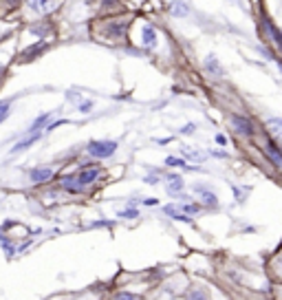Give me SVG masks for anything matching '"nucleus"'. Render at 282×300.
I'll list each match as a JSON object with an SVG mask.
<instances>
[{
	"mask_svg": "<svg viewBox=\"0 0 282 300\" xmlns=\"http://www.w3.org/2000/svg\"><path fill=\"white\" fill-rule=\"evenodd\" d=\"M263 24H265L267 33L271 35V40H274V44H276V47H282V35H280V31H278V27H276V24L271 22L269 18H265V20H263Z\"/></svg>",
	"mask_w": 282,
	"mask_h": 300,
	"instance_id": "7",
	"label": "nucleus"
},
{
	"mask_svg": "<svg viewBox=\"0 0 282 300\" xmlns=\"http://www.w3.org/2000/svg\"><path fill=\"white\" fill-rule=\"evenodd\" d=\"M229 121H232L234 130H236L238 135H243V137H251V135H254V124H251L247 117H243V115H232V117H229Z\"/></svg>",
	"mask_w": 282,
	"mask_h": 300,
	"instance_id": "2",
	"label": "nucleus"
},
{
	"mask_svg": "<svg viewBox=\"0 0 282 300\" xmlns=\"http://www.w3.org/2000/svg\"><path fill=\"white\" fill-rule=\"evenodd\" d=\"M126 31V22H117V24H108L106 27V33L112 35V38H121Z\"/></svg>",
	"mask_w": 282,
	"mask_h": 300,
	"instance_id": "13",
	"label": "nucleus"
},
{
	"mask_svg": "<svg viewBox=\"0 0 282 300\" xmlns=\"http://www.w3.org/2000/svg\"><path fill=\"white\" fill-rule=\"evenodd\" d=\"M143 203H146V205H157V199H146V201H143Z\"/></svg>",
	"mask_w": 282,
	"mask_h": 300,
	"instance_id": "32",
	"label": "nucleus"
},
{
	"mask_svg": "<svg viewBox=\"0 0 282 300\" xmlns=\"http://www.w3.org/2000/svg\"><path fill=\"white\" fill-rule=\"evenodd\" d=\"M183 210H186L188 214H198V210H201V207H198L196 203H186V205H183Z\"/></svg>",
	"mask_w": 282,
	"mask_h": 300,
	"instance_id": "19",
	"label": "nucleus"
},
{
	"mask_svg": "<svg viewBox=\"0 0 282 300\" xmlns=\"http://www.w3.org/2000/svg\"><path fill=\"white\" fill-rule=\"evenodd\" d=\"M66 98L73 100V101H78V100H80V95H78V93H66Z\"/></svg>",
	"mask_w": 282,
	"mask_h": 300,
	"instance_id": "31",
	"label": "nucleus"
},
{
	"mask_svg": "<svg viewBox=\"0 0 282 300\" xmlns=\"http://www.w3.org/2000/svg\"><path fill=\"white\" fill-rule=\"evenodd\" d=\"M183 155L189 157L192 161H203V155H201V152H196V150H192V148H183Z\"/></svg>",
	"mask_w": 282,
	"mask_h": 300,
	"instance_id": "16",
	"label": "nucleus"
},
{
	"mask_svg": "<svg viewBox=\"0 0 282 300\" xmlns=\"http://www.w3.org/2000/svg\"><path fill=\"white\" fill-rule=\"evenodd\" d=\"M66 124V119H60V121H53V124H49L47 126V130H53V128H58V126H64Z\"/></svg>",
	"mask_w": 282,
	"mask_h": 300,
	"instance_id": "26",
	"label": "nucleus"
},
{
	"mask_svg": "<svg viewBox=\"0 0 282 300\" xmlns=\"http://www.w3.org/2000/svg\"><path fill=\"white\" fill-rule=\"evenodd\" d=\"M93 110V101H82L80 104V113H91Z\"/></svg>",
	"mask_w": 282,
	"mask_h": 300,
	"instance_id": "21",
	"label": "nucleus"
},
{
	"mask_svg": "<svg viewBox=\"0 0 282 300\" xmlns=\"http://www.w3.org/2000/svg\"><path fill=\"white\" fill-rule=\"evenodd\" d=\"M38 139H40V133H38V130H35V133H31V137H27V139H22V141H20V144H16V146H13V148H11V152H20V150L29 148V146H33V144H35V141H38Z\"/></svg>",
	"mask_w": 282,
	"mask_h": 300,
	"instance_id": "10",
	"label": "nucleus"
},
{
	"mask_svg": "<svg viewBox=\"0 0 282 300\" xmlns=\"http://www.w3.org/2000/svg\"><path fill=\"white\" fill-rule=\"evenodd\" d=\"M170 13L172 16H188V7L181 2V0H174L172 7H170Z\"/></svg>",
	"mask_w": 282,
	"mask_h": 300,
	"instance_id": "14",
	"label": "nucleus"
},
{
	"mask_svg": "<svg viewBox=\"0 0 282 300\" xmlns=\"http://www.w3.org/2000/svg\"><path fill=\"white\" fill-rule=\"evenodd\" d=\"M212 155H214V157H227V152H220V150H214V152H212Z\"/></svg>",
	"mask_w": 282,
	"mask_h": 300,
	"instance_id": "33",
	"label": "nucleus"
},
{
	"mask_svg": "<svg viewBox=\"0 0 282 300\" xmlns=\"http://www.w3.org/2000/svg\"><path fill=\"white\" fill-rule=\"evenodd\" d=\"M183 186H186V181H183L181 175H168L166 177V190L170 192V195H179V192L183 190Z\"/></svg>",
	"mask_w": 282,
	"mask_h": 300,
	"instance_id": "4",
	"label": "nucleus"
},
{
	"mask_svg": "<svg viewBox=\"0 0 282 300\" xmlns=\"http://www.w3.org/2000/svg\"><path fill=\"white\" fill-rule=\"evenodd\" d=\"M157 31H155V27H150V24H146V27L141 29V42L146 44L148 49H155L157 47Z\"/></svg>",
	"mask_w": 282,
	"mask_h": 300,
	"instance_id": "6",
	"label": "nucleus"
},
{
	"mask_svg": "<svg viewBox=\"0 0 282 300\" xmlns=\"http://www.w3.org/2000/svg\"><path fill=\"white\" fill-rule=\"evenodd\" d=\"M205 69H207L209 73H214V75H223V67L218 64V60L214 58V55H209V58L205 60Z\"/></svg>",
	"mask_w": 282,
	"mask_h": 300,
	"instance_id": "11",
	"label": "nucleus"
},
{
	"mask_svg": "<svg viewBox=\"0 0 282 300\" xmlns=\"http://www.w3.org/2000/svg\"><path fill=\"white\" fill-rule=\"evenodd\" d=\"M188 296H189V298H205V294H203V292H189Z\"/></svg>",
	"mask_w": 282,
	"mask_h": 300,
	"instance_id": "28",
	"label": "nucleus"
},
{
	"mask_svg": "<svg viewBox=\"0 0 282 300\" xmlns=\"http://www.w3.org/2000/svg\"><path fill=\"white\" fill-rule=\"evenodd\" d=\"M166 164L168 166H170V168H186V161H183V159H179V157H168V159H166Z\"/></svg>",
	"mask_w": 282,
	"mask_h": 300,
	"instance_id": "17",
	"label": "nucleus"
},
{
	"mask_svg": "<svg viewBox=\"0 0 282 300\" xmlns=\"http://www.w3.org/2000/svg\"><path fill=\"white\" fill-rule=\"evenodd\" d=\"M157 144L159 146H166V144H170V139H157Z\"/></svg>",
	"mask_w": 282,
	"mask_h": 300,
	"instance_id": "34",
	"label": "nucleus"
},
{
	"mask_svg": "<svg viewBox=\"0 0 282 300\" xmlns=\"http://www.w3.org/2000/svg\"><path fill=\"white\" fill-rule=\"evenodd\" d=\"M99 175H101V170H99V168L91 166V168H84V170H82L80 175L75 177V179H78V184H80L82 188H86L89 184H93V181H95Z\"/></svg>",
	"mask_w": 282,
	"mask_h": 300,
	"instance_id": "3",
	"label": "nucleus"
},
{
	"mask_svg": "<svg viewBox=\"0 0 282 300\" xmlns=\"http://www.w3.org/2000/svg\"><path fill=\"white\" fill-rule=\"evenodd\" d=\"M29 177H31L33 184H44V181L53 179V168H33Z\"/></svg>",
	"mask_w": 282,
	"mask_h": 300,
	"instance_id": "5",
	"label": "nucleus"
},
{
	"mask_svg": "<svg viewBox=\"0 0 282 300\" xmlns=\"http://www.w3.org/2000/svg\"><path fill=\"white\" fill-rule=\"evenodd\" d=\"M0 80H2V67H0Z\"/></svg>",
	"mask_w": 282,
	"mask_h": 300,
	"instance_id": "35",
	"label": "nucleus"
},
{
	"mask_svg": "<svg viewBox=\"0 0 282 300\" xmlns=\"http://www.w3.org/2000/svg\"><path fill=\"white\" fill-rule=\"evenodd\" d=\"M194 190H196V192H203V203H205V205H209V207H218V199H216V195H214V192L205 190L203 186H196Z\"/></svg>",
	"mask_w": 282,
	"mask_h": 300,
	"instance_id": "9",
	"label": "nucleus"
},
{
	"mask_svg": "<svg viewBox=\"0 0 282 300\" xmlns=\"http://www.w3.org/2000/svg\"><path fill=\"white\" fill-rule=\"evenodd\" d=\"M9 113V101H0V115Z\"/></svg>",
	"mask_w": 282,
	"mask_h": 300,
	"instance_id": "27",
	"label": "nucleus"
},
{
	"mask_svg": "<svg viewBox=\"0 0 282 300\" xmlns=\"http://www.w3.org/2000/svg\"><path fill=\"white\" fill-rule=\"evenodd\" d=\"M163 212H166L168 216H174V214L179 212V207H177V205H166V207H163Z\"/></svg>",
	"mask_w": 282,
	"mask_h": 300,
	"instance_id": "25",
	"label": "nucleus"
},
{
	"mask_svg": "<svg viewBox=\"0 0 282 300\" xmlns=\"http://www.w3.org/2000/svg\"><path fill=\"white\" fill-rule=\"evenodd\" d=\"M280 124H282V121H280V119H269V126H271V130H274V133H276V135H278V133H280Z\"/></svg>",
	"mask_w": 282,
	"mask_h": 300,
	"instance_id": "22",
	"label": "nucleus"
},
{
	"mask_svg": "<svg viewBox=\"0 0 282 300\" xmlns=\"http://www.w3.org/2000/svg\"><path fill=\"white\" fill-rule=\"evenodd\" d=\"M49 117H51V113H42V115H40L38 119H35L33 124H31V128H29V130H31V133H35V130H38V128H42V126L49 121Z\"/></svg>",
	"mask_w": 282,
	"mask_h": 300,
	"instance_id": "15",
	"label": "nucleus"
},
{
	"mask_svg": "<svg viewBox=\"0 0 282 300\" xmlns=\"http://www.w3.org/2000/svg\"><path fill=\"white\" fill-rule=\"evenodd\" d=\"M216 144H220V146H225V144H227V139H225V135H216Z\"/></svg>",
	"mask_w": 282,
	"mask_h": 300,
	"instance_id": "30",
	"label": "nucleus"
},
{
	"mask_svg": "<svg viewBox=\"0 0 282 300\" xmlns=\"http://www.w3.org/2000/svg\"><path fill=\"white\" fill-rule=\"evenodd\" d=\"M117 150V141H93V144L86 146V152H89L91 157H95V159H108V157L115 155Z\"/></svg>",
	"mask_w": 282,
	"mask_h": 300,
	"instance_id": "1",
	"label": "nucleus"
},
{
	"mask_svg": "<svg viewBox=\"0 0 282 300\" xmlns=\"http://www.w3.org/2000/svg\"><path fill=\"white\" fill-rule=\"evenodd\" d=\"M146 184H150V186L159 184V177H146Z\"/></svg>",
	"mask_w": 282,
	"mask_h": 300,
	"instance_id": "29",
	"label": "nucleus"
},
{
	"mask_svg": "<svg viewBox=\"0 0 282 300\" xmlns=\"http://www.w3.org/2000/svg\"><path fill=\"white\" fill-rule=\"evenodd\" d=\"M47 2L49 0H31V9L33 11H40L42 7H47Z\"/></svg>",
	"mask_w": 282,
	"mask_h": 300,
	"instance_id": "20",
	"label": "nucleus"
},
{
	"mask_svg": "<svg viewBox=\"0 0 282 300\" xmlns=\"http://www.w3.org/2000/svg\"><path fill=\"white\" fill-rule=\"evenodd\" d=\"M267 152H269L271 161H274V166H280L282 164V157H280V150H278V144H276V139H269L267 141Z\"/></svg>",
	"mask_w": 282,
	"mask_h": 300,
	"instance_id": "8",
	"label": "nucleus"
},
{
	"mask_svg": "<svg viewBox=\"0 0 282 300\" xmlns=\"http://www.w3.org/2000/svg\"><path fill=\"white\" fill-rule=\"evenodd\" d=\"M194 130H196V126H194V124H186V126L181 128V133H183V135H192Z\"/></svg>",
	"mask_w": 282,
	"mask_h": 300,
	"instance_id": "24",
	"label": "nucleus"
},
{
	"mask_svg": "<svg viewBox=\"0 0 282 300\" xmlns=\"http://www.w3.org/2000/svg\"><path fill=\"white\" fill-rule=\"evenodd\" d=\"M121 218H137L139 216V210H135V207H128V210H121L119 212Z\"/></svg>",
	"mask_w": 282,
	"mask_h": 300,
	"instance_id": "18",
	"label": "nucleus"
},
{
	"mask_svg": "<svg viewBox=\"0 0 282 300\" xmlns=\"http://www.w3.org/2000/svg\"><path fill=\"white\" fill-rule=\"evenodd\" d=\"M117 298H126V300H137L139 296H137V294H128V292H119L117 294Z\"/></svg>",
	"mask_w": 282,
	"mask_h": 300,
	"instance_id": "23",
	"label": "nucleus"
},
{
	"mask_svg": "<svg viewBox=\"0 0 282 300\" xmlns=\"http://www.w3.org/2000/svg\"><path fill=\"white\" fill-rule=\"evenodd\" d=\"M62 188H64V190H69V192H82V190H84V188L78 184V179H75V177H64V179H62Z\"/></svg>",
	"mask_w": 282,
	"mask_h": 300,
	"instance_id": "12",
	"label": "nucleus"
}]
</instances>
